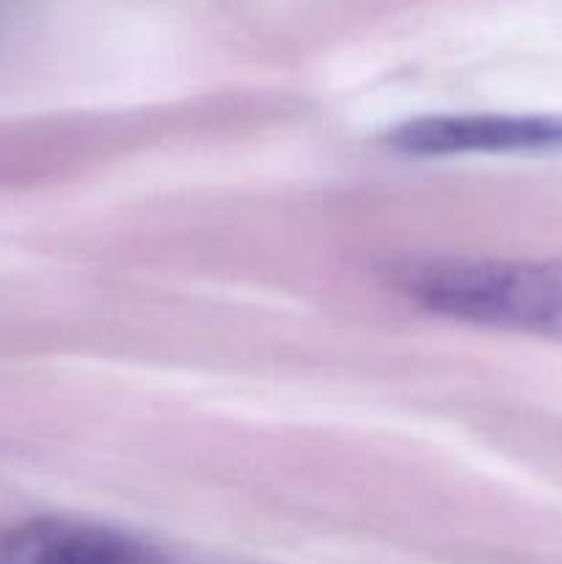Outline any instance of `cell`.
I'll list each match as a JSON object with an SVG mask.
<instances>
[{
  "label": "cell",
  "instance_id": "cell-3",
  "mask_svg": "<svg viewBox=\"0 0 562 564\" xmlns=\"http://www.w3.org/2000/svg\"><path fill=\"white\" fill-rule=\"evenodd\" d=\"M138 540L72 518H33L0 538V564H147Z\"/></svg>",
  "mask_w": 562,
  "mask_h": 564
},
{
  "label": "cell",
  "instance_id": "cell-2",
  "mask_svg": "<svg viewBox=\"0 0 562 564\" xmlns=\"http://www.w3.org/2000/svg\"><path fill=\"white\" fill-rule=\"evenodd\" d=\"M386 147L417 158L499 152H562V116L463 113L422 116L386 132Z\"/></svg>",
  "mask_w": 562,
  "mask_h": 564
},
{
  "label": "cell",
  "instance_id": "cell-1",
  "mask_svg": "<svg viewBox=\"0 0 562 564\" xmlns=\"http://www.w3.org/2000/svg\"><path fill=\"white\" fill-rule=\"evenodd\" d=\"M397 281L444 317L562 339V262H422Z\"/></svg>",
  "mask_w": 562,
  "mask_h": 564
}]
</instances>
